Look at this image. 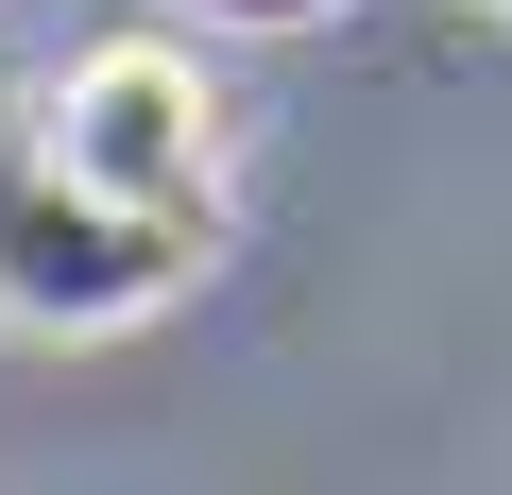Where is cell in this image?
<instances>
[{
	"instance_id": "6da1fadb",
	"label": "cell",
	"mask_w": 512,
	"mask_h": 495,
	"mask_svg": "<svg viewBox=\"0 0 512 495\" xmlns=\"http://www.w3.org/2000/svg\"><path fill=\"white\" fill-rule=\"evenodd\" d=\"M35 154H52L86 205L188 239V257H205V222H222V86H205L171 35H103V52H69L52 103H35Z\"/></svg>"
},
{
	"instance_id": "7a4b0ae2",
	"label": "cell",
	"mask_w": 512,
	"mask_h": 495,
	"mask_svg": "<svg viewBox=\"0 0 512 495\" xmlns=\"http://www.w3.org/2000/svg\"><path fill=\"white\" fill-rule=\"evenodd\" d=\"M171 291H188V239L86 205L35 137H0V325L103 342V325H137V308H171Z\"/></svg>"
},
{
	"instance_id": "3957f363",
	"label": "cell",
	"mask_w": 512,
	"mask_h": 495,
	"mask_svg": "<svg viewBox=\"0 0 512 495\" xmlns=\"http://www.w3.org/2000/svg\"><path fill=\"white\" fill-rule=\"evenodd\" d=\"M205 18H308V0H205Z\"/></svg>"
}]
</instances>
